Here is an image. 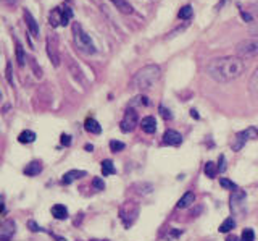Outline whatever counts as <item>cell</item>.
<instances>
[{
    "label": "cell",
    "mask_w": 258,
    "mask_h": 241,
    "mask_svg": "<svg viewBox=\"0 0 258 241\" xmlns=\"http://www.w3.org/2000/svg\"><path fill=\"white\" fill-rule=\"evenodd\" d=\"M245 70V63L237 55L231 57L213 59L207 63V75L215 79L216 83H229L232 79L239 78Z\"/></svg>",
    "instance_id": "obj_1"
},
{
    "label": "cell",
    "mask_w": 258,
    "mask_h": 241,
    "mask_svg": "<svg viewBox=\"0 0 258 241\" xmlns=\"http://www.w3.org/2000/svg\"><path fill=\"white\" fill-rule=\"evenodd\" d=\"M160 78H161V68L158 65H155V63H150V65L142 67L134 75L133 86L139 91H145V89H150Z\"/></svg>",
    "instance_id": "obj_2"
},
{
    "label": "cell",
    "mask_w": 258,
    "mask_h": 241,
    "mask_svg": "<svg viewBox=\"0 0 258 241\" xmlns=\"http://www.w3.org/2000/svg\"><path fill=\"white\" fill-rule=\"evenodd\" d=\"M73 41H75L79 52H83L86 55L95 54V45L92 42L91 36L86 33L79 23H75V25H73Z\"/></svg>",
    "instance_id": "obj_3"
},
{
    "label": "cell",
    "mask_w": 258,
    "mask_h": 241,
    "mask_svg": "<svg viewBox=\"0 0 258 241\" xmlns=\"http://www.w3.org/2000/svg\"><path fill=\"white\" fill-rule=\"evenodd\" d=\"M236 55L240 59L258 57V36L242 39V41L236 45Z\"/></svg>",
    "instance_id": "obj_4"
},
{
    "label": "cell",
    "mask_w": 258,
    "mask_h": 241,
    "mask_svg": "<svg viewBox=\"0 0 258 241\" xmlns=\"http://www.w3.org/2000/svg\"><path fill=\"white\" fill-rule=\"evenodd\" d=\"M71 18H73V10L70 9L68 5L56 7V9H53L50 12V15H48V21H50V25L53 28H56V26H67L68 23L71 21Z\"/></svg>",
    "instance_id": "obj_5"
},
{
    "label": "cell",
    "mask_w": 258,
    "mask_h": 241,
    "mask_svg": "<svg viewBox=\"0 0 258 241\" xmlns=\"http://www.w3.org/2000/svg\"><path fill=\"white\" fill-rule=\"evenodd\" d=\"M137 215H139V206L133 203V201H127L119 209V219L124 227H131L134 220L137 219Z\"/></svg>",
    "instance_id": "obj_6"
},
{
    "label": "cell",
    "mask_w": 258,
    "mask_h": 241,
    "mask_svg": "<svg viewBox=\"0 0 258 241\" xmlns=\"http://www.w3.org/2000/svg\"><path fill=\"white\" fill-rule=\"evenodd\" d=\"M258 138V130L256 128H247V130H244V131H239L237 134H236V138H234V141H232V151H240L242 148L245 146V142L248 141V139H256Z\"/></svg>",
    "instance_id": "obj_7"
},
{
    "label": "cell",
    "mask_w": 258,
    "mask_h": 241,
    "mask_svg": "<svg viewBox=\"0 0 258 241\" xmlns=\"http://www.w3.org/2000/svg\"><path fill=\"white\" fill-rule=\"evenodd\" d=\"M137 125H139V115H137L136 109L129 107V109L126 110V114H124L123 120H121V125H119L121 131H123V133H131V131L136 130V126H137Z\"/></svg>",
    "instance_id": "obj_8"
},
{
    "label": "cell",
    "mask_w": 258,
    "mask_h": 241,
    "mask_svg": "<svg viewBox=\"0 0 258 241\" xmlns=\"http://www.w3.org/2000/svg\"><path fill=\"white\" fill-rule=\"evenodd\" d=\"M245 201H247V192L245 191H242L239 188L236 191H232V195H231V211H232V214H236V215L244 214Z\"/></svg>",
    "instance_id": "obj_9"
},
{
    "label": "cell",
    "mask_w": 258,
    "mask_h": 241,
    "mask_svg": "<svg viewBox=\"0 0 258 241\" xmlns=\"http://www.w3.org/2000/svg\"><path fill=\"white\" fill-rule=\"evenodd\" d=\"M16 231V225L13 220L7 219L2 222V228H0V241H10V238L15 235Z\"/></svg>",
    "instance_id": "obj_10"
},
{
    "label": "cell",
    "mask_w": 258,
    "mask_h": 241,
    "mask_svg": "<svg viewBox=\"0 0 258 241\" xmlns=\"http://www.w3.org/2000/svg\"><path fill=\"white\" fill-rule=\"evenodd\" d=\"M182 142V136L181 133H177L176 130H166L163 134V144L166 146H179Z\"/></svg>",
    "instance_id": "obj_11"
},
{
    "label": "cell",
    "mask_w": 258,
    "mask_h": 241,
    "mask_svg": "<svg viewBox=\"0 0 258 241\" xmlns=\"http://www.w3.org/2000/svg\"><path fill=\"white\" fill-rule=\"evenodd\" d=\"M141 126H142V131L144 133H147V134H153L157 131V120L153 118V117H145L142 118V122H141Z\"/></svg>",
    "instance_id": "obj_12"
},
{
    "label": "cell",
    "mask_w": 258,
    "mask_h": 241,
    "mask_svg": "<svg viewBox=\"0 0 258 241\" xmlns=\"http://www.w3.org/2000/svg\"><path fill=\"white\" fill-rule=\"evenodd\" d=\"M87 173L84 170H70L63 175V178H61V183L63 184H71L73 181H76L79 178H83V176H86Z\"/></svg>",
    "instance_id": "obj_13"
},
{
    "label": "cell",
    "mask_w": 258,
    "mask_h": 241,
    "mask_svg": "<svg viewBox=\"0 0 258 241\" xmlns=\"http://www.w3.org/2000/svg\"><path fill=\"white\" fill-rule=\"evenodd\" d=\"M24 21H26V25H28V28L31 31V34L34 36V37H37L39 36V25L36 23L34 17L31 15V12H28V10H24Z\"/></svg>",
    "instance_id": "obj_14"
},
{
    "label": "cell",
    "mask_w": 258,
    "mask_h": 241,
    "mask_svg": "<svg viewBox=\"0 0 258 241\" xmlns=\"http://www.w3.org/2000/svg\"><path fill=\"white\" fill-rule=\"evenodd\" d=\"M40 172H42V164L39 160H32V162L24 167V175L26 176H37Z\"/></svg>",
    "instance_id": "obj_15"
},
{
    "label": "cell",
    "mask_w": 258,
    "mask_h": 241,
    "mask_svg": "<svg viewBox=\"0 0 258 241\" xmlns=\"http://www.w3.org/2000/svg\"><path fill=\"white\" fill-rule=\"evenodd\" d=\"M47 52H48V57L53 60V65L58 67L60 65V59H58V54H56V39L52 44V37L47 39Z\"/></svg>",
    "instance_id": "obj_16"
},
{
    "label": "cell",
    "mask_w": 258,
    "mask_h": 241,
    "mask_svg": "<svg viewBox=\"0 0 258 241\" xmlns=\"http://www.w3.org/2000/svg\"><path fill=\"white\" fill-rule=\"evenodd\" d=\"M111 4L115 5L121 13H124V15H131L134 12L133 5L129 4L127 0H111Z\"/></svg>",
    "instance_id": "obj_17"
},
{
    "label": "cell",
    "mask_w": 258,
    "mask_h": 241,
    "mask_svg": "<svg viewBox=\"0 0 258 241\" xmlns=\"http://www.w3.org/2000/svg\"><path fill=\"white\" fill-rule=\"evenodd\" d=\"M52 215L56 220H64V219H68V209L63 204H55L52 207Z\"/></svg>",
    "instance_id": "obj_18"
},
{
    "label": "cell",
    "mask_w": 258,
    "mask_h": 241,
    "mask_svg": "<svg viewBox=\"0 0 258 241\" xmlns=\"http://www.w3.org/2000/svg\"><path fill=\"white\" fill-rule=\"evenodd\" d=\"M194 201H196V195L187 191L179 201H177V209H187L190 204H194Z\"/></svg>",
    "instance_id": "obj_19"
},
{
    "label": "cell",
    "mask_w": 258,
    "mask_h": 241,
    "mask_svg": "<svg viewBox=\"0 0 258 241\" xmlns=\"http://www.w3.org/2000/svg\"><path fill=\"white\" fill-rule=\"evenodd\" d=\"M84 128H86V131L92 133V134H100V133H102V126H100L99 122H97V120H94V118H87Z\"/></svg>",
    "instance_id": "obj_20"
},
{
    "label": "cell",
    "mask_w": 258,
    "mask_h": 241,
    "mask_svg": "<svg viewBox=\"0 0 258 241\" xmlns=\"http://www.w3.org/2000/svg\"><path fill=\"white\" fill-rule=\"evenodd\" d=\"M248 91L253 98H258V67L253 71V75L250 76V81H248Z\"/></svg>",
    "instance_id": "obj_21"
},
{
    "label": "cell",
    "mask_w": 258,
    "mask_h": 241,
    "mask_svg": "<svg viewBox=\"0 0 258 241\" xmlns=\"http://www.w3.org/2000/svg\"><path fill=\"white\" fill-rule=\"evenodd\" d=\"M18 141L21 144H31L36 141V133L31 131V130H26V131H21L20 136H18Z\"/></svg>",
    "instance_id": "obj_22"
},
{
    "label": "cell",
    "mask_w": 258,
    "mask_h": 241,
    "mask_svg": "<svg viewBox=\"0 0 258 241\" xmlns=\"http://www.w3.org/2000/svg\"><path fill=\"white\" fill-rule=\"evenodd\" d=\"M234 227H236V220L229 217V219H226L221 225H220V233H229Z\"/></svg>",
    "instance_id": "obj_23"
},
{
    "label": "cell",
    "mask_w": 258,
    "mask_h": 241,
    "mask_svg": "<svg viewBox=\"0 0 258 241\" xmlns=\"http://www.w3.org/2000/svg\"><path fill=\"white\" fill-rule=\"evenodd\" d=\"M116 170H115V167H113V162L111 160H103L102 162V173H103V176H108V175H113Z\"/></svg>",
    "instance_id": "obj_24"
},
{
    "label": "cell",
    "mask_w": 258,
    "mask_h": 241,
    "mask_svg": "<svg viewBox=\"0 0 258 241\" xmlns=\"http://www.w3.org/2000/svg\"><path fill=\"white\" fill-rule=\"evenodd\" d=\"M192 15H194V10H192V7L190 5H185L182 7V9L179 10V18L184 20V21H187L192 18Z\"/></svg>",
    "instance_id": "obj_25"
},
{
    "label": "cell",
    "mask_w": 258,
    "mask_h": 241,
    "mask_svg": "<svg viewBox=\"0 0 258 241\" xmlns=\"http://www.w3.org/2000/svg\"><path fill=\"white\" fill-rule=\"evenodd\" d=\"M218 172H220V170H218V167L213 162H207L205 164V175L208 176V178H215Z\"/></svg>",
    "instance_id": "obj_26"
},
{
    "label": "cell",
    "mask_w": 258,
    "mask_h": 241,
    "mask_svg": "<svg viewBox=\"0 0 258 241\" xmlns=\"http://www.w3.org/2000/svg\"><path fill=\"white\" fill-rule=\"evenodd\" d=\"M134 106L147 107V106H149V99L145 98V95H137V98H134V101L131 102V107H134Z\"/></svg>",
    "instance_id": "obj_27"
},
{
    "label": "cell",
    "mask_w": 258,
    "mask_h": 241,
    "mask_svg": "<svg viewBox=\"0 0 258 241\" xmlns=\"http://www.w3.org/2000/svg\"><path fill=\"white\" fill-rule=\"evenodd\" d=\"M240 241H255V231L252 228H245L242 231Z\"/></svg>",
    "instance_id": "obj_28"
},
{
    "label": "cell",
    "mask_w": 258,
    "mask_h": 241,
    "mask_svg": "<svg viewBox=\"0 0 258 241\" xmlns=\"http://www.w3.org/2000/svg\"><path fill=\"white\" fill-rule=\"evenodd\" d=\"M220 184H221L224 189H232V191L237 189V184L234 183V181H231V180H228V178H221L220 180Z\"/></svg>",
    "instance_id": "obj_29"
},
{
    "label": "cell",
    "mask_w": 258,
    "mask_h": 241,
    "mask_svg": "<svg viewBox=\"0 0 258 241\" xmlns=\"http://www.w3.org/2000/svg\"><path fill=\"white\" fill-rule=\"evenodd\" d=\"M110 149H111L113 152H121V151L124 149V142L113 139V141H110Z\"/></svg>",
    "instance_id": "obj_30"
},
{
    "label": "cell",
    "mask_w": 258,
    "mask_h": 241,
    "mask_svg": "<svg viewBox=\"0 0 258 241\" xmlns=\"http://www.w3.org/2000/svg\"><path fill=\"white\" fill-rule=\"evenodd\" d=\"M92 186H94L95 189L102 191V189L105 188V181H103L102 178H99V176H95V178L92 180Z\"/></svg>",
    "instance_id": "obj_31"
},
{
    "label": "cell",
    "mask_w": 258,
    "mask_h": 241,
    "mask_svg": "<svg viewBox=\"0 0 258 241\" xmlns=\"http://www.w3.org/2000/svg\"><path fill=\"white\" fill-rule=\"evenodd\" d=\"M16 57H18V63H20V65H24V60H26V59H24V55H23V47L18 44V45H16Z\"/></svg>",
    "instance_id": "obj_32"
},
{
    "label": "cell",
    "mask_w": 258,
    "mask_h": 241,
    "mask_svg": "<svg viewBox=\"0 0 258 241\" xmlns=\"http://www.w3.org/2000/svg\"><path fill=\"white\" fill-rule=\"evenodd\" d=\"M160 114H161V117H163L165 120H171L173 118L171 112H169L168 109H165L163 106H160Z\"/></svg>",
    "instance_id": "obj_33"
},
{
    "label": "cell",
    "mask_w": 258,
    "mask_h": 241,
    "mask_svg": "<svg viewBox=\"0 0 258 241\" xmlns=\"http://www.w3.org/2000/svg\"><path fill=\"white\" fill-rule=\"evenodd\" d=\"M248 12H250V15H252L253 18H258V0H256V2H253L252 5H250Z\"/></svg>",
    "instance_id": "obj_34"
},
{
    "label": "cell",
    "mask_w": 258,
    "mask_h": 241,
    "mask_svg": "<svg viewBox=\"0 0 258 241\" xmlns=\"http://www.w3.org/2000/svg\"><path fill=\"white\" fill-rule=\"evenodd\" d=\"M7 79H8V83H13V78H12V63L8 62L7 63Z\"/></svg>",
    "instance_id": "obj_35"
},
{
    "label": "cell",
    "mask_w": 258,
    "mask_h": 241,
    "mask_svg": "<svg viewBox=\"0 0 258 241\" xmlns=\"http://www.w3.org/2000/svg\"><path fill=\"white\" fill-rule=\"evenodd\" d=\"M218 170H220V172L226 170V159H224V156H220V165H218Z\"/></svg>",
    "instance_id": "obj_36"
},
{
    "label": "cell",
    "mask_w": 258,
    "mask_h": 241,
    "mask_svg": "<svg viewBox=\"0 0 258 241\" xmlns=\"http://www.w3.org/2000/svg\"><path fill=\"white\" fill-rule=\"evenodd\" d=\"M61 144H63V146H70V144H71V136L61 134Z\"/></svg>",
    "instance_id": "obj_37"
},
{
    "label": "cell",
    "mask_w": 258,
    "mask_h": 241,
    "mask_svg": "<svg viewBox=\"0 0 258 241\" xmlns=\"http://www.w3.org/2000/svg\"><path fill=\"white\" fill-rule=\"evenodd\" d=\"M28 225H29V228H31L32 231H39V230H40V227H37V223H36L34 220H29Z\"/></svg>",
    "instance_id": "obj_38"
},
{
    "label": "cell",
    "mask_w": 258,
    "mask_h": 241,
    "mask_svg": "<svg viewBox=\"0 0 258 241\" xmlns=\"http://www.w3.org/2000/svg\"><path fill=\"white\" fill-rule=\"evenodd\" d=\"M226 241H240V239H239L237 236H234V235H232V236H228V238H226Z\"/></svg>",
    "instance_id": "obj_39"
},
{
    "label": "cell",
    "mask_w": 258,
    "mask_h": 241,
    "mask_svg": "<svg viewBox=\"0 0 258 241\" xmlns=\"http://www.w3.org/2000/svg\"><path fill=\"white\" fill-rule=\"evenodd\" d=\"M190 115H192L194 118H199V114H197V110H194V109L190 110Z\"/></svg>",
    "instance_id": "obj_40"
},
{
    "label": "cell",
    "mask_w": 258,
    "mask_h": 241,
    "mask_svg": "<svg viewBox=\"0 0 258 241\" xmlns=\"http://www.w3.org/2000/svg\"><path fill=\"white\" fill-rule=\"evenodd\" d=\"M56 241H67V239H64V238H61V236H56V235H52Z\"/></svg>",
    "instance_id": "obj_41"
},
{
    "label": "cell",
    "mask_w": 258,
    "mask_h": 241,
    "mask_svg": "<svg viewBox=\"0 0 258 241\" xmlns=\"http://www.w3.org/2000/svg\"><path fill=\"white\" fill-rule=\"evenodd\" d=\"M5 2H7L8 5H13V4H16V0H5Z\"/></svg>",
    "instance_id": "obj_42"
},
{
    "label": "cell",
    "mask_w": 258,
    "mask_h": 241,
    "mask_svg": "<svg viewBox=\"0 0 258 241\" xmlns=\"http://www.w3.org/2000/svg\"><path fill=\"white\" fill-rule=\"evenodd\" d=\"M86 149H87L89 152H91V151L94 149V148H92V144H87V146H86Z\"/></svg>",
    "instance_id": "obj_43"
}]
</instances>
